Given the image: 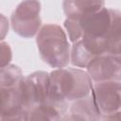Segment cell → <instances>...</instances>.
<instances>
[{"label": "cell", "instance_id": "5b68a950", "mask_svg": "<svg viewBox=\"0 0 121 121\" xmlns=\"http://www.w3.org/2000/svg\"><path fill=\"white\" fill-rule=\"evenodd\" d=\"M111 26L102 38L80 40L93 60L102 55H121V11L111 9Z\"/></svg>", "mask_w": 121, "mask_h": 121}, {"label": "cell", "instance_id": "9c48e42d", "mask_svg": "<svg viewBox=\"0 0 121 121\" xmlns=\"http://www.w3.org/2000/svg\"><path fill=\"white\" fill-rule=\"evenodd\" d=\"M21 82L15 86L0 87V120H26Z\"/></svg>", "mask_w": 121, "mask_h": 121}, {"label": "cell", "instance_id": "ba28073f", "mask_svg": "<svg viewBox=\"0 0 121 121\" xmlns=\"http://www.w3.org/2000/svg\"><path fill=\"white\" fill-rule=\"evenodd\" d=\"M87 73L95 82L121 81V55H102L87 66Z\"/></svg>", "mask_w": 121, "mask_h": 121}, {"label": "cell", "instance_id": "4fadbf2b", "mask_svg": "<svg viewBox=\"0 0 121 121\" xmlns=\"http://www.w3.org/2000/svg\"><path fill=\"white\" fill-rule=\"evenodd\" d=\"M25 77L23 76L22 70L14 65L9 64L1 67L0 70V87H10L19 84Z\"/></svg>", "mask_w": 121, "mask_h": 121}, {"label": "cell", "instance_id": "7a4b0ae2", "mask_svg": "<svg viewBox=\"0 0 121 121\" xmlns=\"http://www.w3.org/2000/svg\"><path fill=\"white\" fill-rule=\"evenodd\" d=\"M36 44L43 62L52 68H63L71 61V51L65 31L57 24L42 26Z\"/></svg>", "mask_w": 121, "mask_h": 121}, {"label": "cell", "instance_id": "277c9868", "mask_svg": "<svg viewBox=\"0 0 121 121\" xmlns=\"http://www.w3.org/2000/svg\"><path fill=\"white\" fill-rule=\"evenodd\" d=\"M41 3L38 0H24L11 14V27L22 38H33L42 28Z\"/></svg>", "mask_w": 121, "mask_h": 121}, {"label": "cell", "instance_id": "9a60e30c", "mask_svg": "<svg viewBox=\"0 0 121 121\" xmlns=\"http://www.w3.org/2000/svg\"><path fill=\"white\" fill-rule=\"evenodd\" d=\"M105 120H121V112H116L114 114H112V115L108 116Z\"/></svg>", "mask_w": 121, "mask_h": 121}, {"label": "cell", "instance_id": "3957f363", "mask_svg": "<svg viewBox=\"0 0 121 121\" xmlns=\"http://www.w3.org/2000/svg\"><path fill=\"white\" fill-rule=\"evenodd\" d=\"M111 23V9L103 8L98 11L79 18H66L63 25L69 40L74 43L81 39L102 38L108 32Z\"/></svg>", "mask_w": 121, "mask_h": 121}, {"label": "cell", "instance_id": "52a82bcc", "mask_svg": "<svg viewBox=\"0 0 121 121\" xmlns=\"http://www.w3.org/2000/svg\"><path fill=\"white\" fill-rule=\"evenodd\" d=\"M92 95L101 114V120L121 112V81L95 82Z\"/></svg>", "mask_w": 121, "mask_h": 121}, {"label": "cell", "instance_id": "5bb4252c", "mask_svg": "<svg viewBox=\"0 0 121 121\" xmlns=\"http://www.w3.org/2000/svg\"><path fill=\"white\" fill-rule=\"evenodd\" d=\"M0 47H1V67H4L9 64L12 58V52L9 47V44L3 41L0 43Z\"/></svg>", "mask_w": 121, "mask_h": 121}, {"label": "cell", "instance_id": "7c38bea8", "mask_svg": "<svg viewBox=\"0 0 121 121\" xmlns=\"http://www.w3.org/2000/svg\"><path fill=\"white\" fill-rule=\"evenodd\" d=\"M105 0H63L62 9L66 18H79L104 8Z\"/></svg>", "mask_w": 121, "mask_h": 121}, {"label": "cell", "instance_id": "30bf717a", "mask_svg": "<svg viewBox=\"0 0 121 121\" xmlns=\"http://www.w3.org/2000/svg\"><path fill=\"white\" fill-rule=\"evenodd\" d=\"M68 112V102L49 99L31 109L26 115V120H62Z\"/></svg>", "mask_w": 121, "mask_h": 121}, {"label": "cell", "instance_id": "6da1fadb", "mask_svg": "<svg viewBox=\"0 0 121 121\" xmlns=\"http://www.w3.org/2000/svg\"><path fill=\"white\" fill-rule=\"evenodd\" d=\"M93 80L79 68H57L49 73V96L60 101H75L89 95Z\"/></svg>", "mask_w": 121, "mask_h": 121}, {"label": "cell", "instance_id": "8fae6325", "mask_svg": "<svg viewBox=\"0 0 121 121\" xmlns=\"http://www.w3.org/2000/svg\"><path fill=\"white\" fill-rule=\"evenodd\" d=\"M62 120H101L100 112L92 93L83 98L73 101Z\"/></svg>", "mask_w": 121, "mask_h": 121}, {"label": "cell", "instance_id": "8992f818", "mask_svg": "<svg viewBox=\"0 0 121 121\" xmlns=\"http://www.w3.org/2000/svg\"><path fill=\"white\" fill-rule=\"evenodd\" d=\"M21 90L26 115L28 111L49 99V74L43 71L31 73L22 80Z\"/></svg>", "mask_w": 121, "mask_h": 121}]
</instances>
